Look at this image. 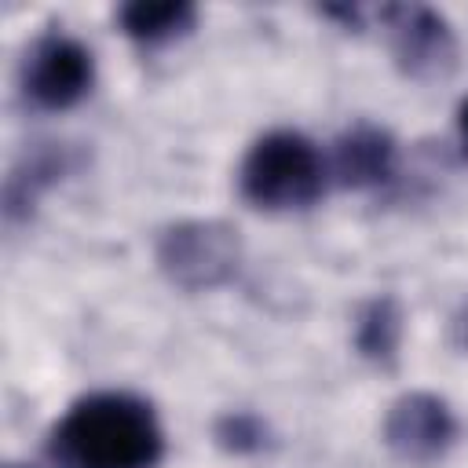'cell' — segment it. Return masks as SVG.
Returning a JSON list of instances; mask_svg holds the SVG:
<instances>
[{"label": "cell", "instance_id": "obj_1", "mask_svg": "<svg viewBox=\"0 0 468 468\" xmlns=\"http://www.w3.org/2000/svg\"><path fill=\"white\" fill-rule=\"evenodd\" d=\"M161 453L165 435L154 410L124 391L73 402L48 439L55 468H154Z\"/></svg>", "mask_w": 468, "mask_h": 468}, {"label": "cell", "instance_id": "obj_2", "mask_svg": "<svg viewBox=\"0 0 468 468\" xmlns=\"http://www.w3.org/2000/svg\"><path fill=\"white\" fill-rule=\"evenodd\" d=\"M325 186V165L300 132H271L241 161V194L256 208H307Z\"/></svg>", "mask_w": 468, "mask_h": 468}, {"label": "cell", "instance_id": "obj_3", "mask_svg": "<svg viewBox=\"0 0 468 468\" xmlns=\"http://www.w3.org/2000/svg\"><path fill=\"white\" fill-rule=\"evenodd\" d=\"M241 238L230 223L219 219H183L161 230L157 267L165 278L186 292L219 289L238 274Z\"/></svg>", "mask_w": 468, "mask_h": 468}, {"label": "cell", "instance_id": "obj_4", "mask_svg": "<svg viewBox=\"0 0 468 468\" xmlns=\"http://www.w3.org/2000/svg\"><path fill=\"white\" fill-rule=\"evenodd\" d=\"M95 80L91 51L62 33H51L33 44L22 66V88L26 99L40 110H69L77 106Z\"/></svg>", "mask_w": 468, "mask_h": 468}, {"label": "cell", "instance_id": "obj_5", "mask_svg": "<svg viewBox=\"0 0 468 468\" xmlns=\"http://www.w3.org/2000/svg\"><path fill=\"white\" fill-rule=\"evenodd\" d=\"M388 44L399 69L413 80H439L457 62V40L450 22L424 4L384 7Z\"/></svg>", "mask_w": 468, "mask_h": 468}, {"label": "cell", "instance_id": "obj_6", "mask_svg": "<svg viewBox=\"0 0 468 468\" xmlns=\"http://www.w3.org/2000/svg\"><path fill=\"white\" fill-rule=\"evenodd\" d=\"M457 439V417L453 410L431 395V391H410L391 402L384 417V442L388 450L413 468L435 464L446 457V450Z\"/></svg>", "mask_w": 468, "mask_h": 468}, {"label": "cell", "instance_id": "obj_7", "mask_svg": "<svg viewBox=\"0 0 468 468\" xmlns=\"http://www.w3.org/2000/svg\"><path fill=\"white\" fill-rule=\"evenodd\" d=\"M333 172L344 186H380L395 172V139L377 124H355L336 139Z\"/></svg>", "mask_w": 468, "mask_h": 468}, {"label": "cell", "instance_id": "obj_8", "mask_svg": "<svg viewBox=\"0 0 468 468\" xmlns=\"http://www.w3.org/2000/svg\"><path fill=\"white\" fill-rule=\"evenodd\" d=\"M69 165H73V154H69L66 146H58V143L33 146V150L11 168L7 183H4V216H7L11 223L22 219V216L33 208V201L40 197V190H48L55 179H62V176L69 172Z\"/></svg>", "mask_w": 468, "mask_h": 468}, {"label": "cell", "instance_id": "obj_9", "mask_svg": "<svg viewBox=\"0 0 468 468\" xmlns=\"http://www.w3.org/2000/svg\"><path fill=\"white\" fill-rule=\"evenodd\" d=\"M117 18L132 40L157 48V44H168V40L190 33L197 11L186 0H135V4H124L117 11Z\"/></svg>", "mask_w": 468, "mask_h": 468}, {"label": "cell", "instance_id": "obj_10", "mask_svg": "<svg viewBox=\"0 0 468 468\" xmlns=\"http://www.w3.org/2000/svg\"><path fill=\"white\" fill-rule=\"evenodd\" d=\"M402 340V307L395 296H373L355 318V347L377 366H391Z\"/></svg>", "mask_w": 468, "mask_h": 468}, {"label": "cell", "instance_id": "obj_11", "mask_svg": "<svg viewBox=\"0 0 468 468\" xmlns=\"http://www.w3.org/2000/svg\"><path fill=\"white\" fill-rule=\"evenodd\" d=\"M216 439H219L223 450L256 453V450H263V442H267V428H263L260 417L238 410V413H223V417L216 420Z\"/></svg>", "mask_w": 468, "mask_h": 468}, {"label": "cell", "instance_id": "obj_12", "mask_svg": "<svg viewBox=\"0 0 468 468\" xmlns=\"http://www.w3.org/2000/svg\"><path fill=\"white\" fill-rule=\"evenodd\" d=\"M453 344H457L461 351H468V307L453 318Z\"/></svg>", "mask_w": 468, "mask_h": 468}, {"label": "cell", "instance_id": "obj_13", "mask_svg": "<svg viewBox=\"0 0 468 468\" xmlns=\"http://www.w3.org/2000/svg\"><path fill=\"white\" fill-rule=\"evenodd\" d=\"M457 128H461V143H464V154H468V99L461 102V113H457Z\"/></svg>", "mask_w": 468, "mask_h": 468}]
</instances>
